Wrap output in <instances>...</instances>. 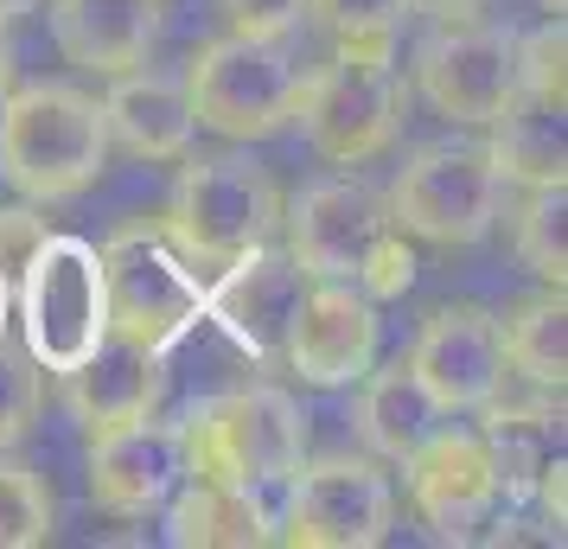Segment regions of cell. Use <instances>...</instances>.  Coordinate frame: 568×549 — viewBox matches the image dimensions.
Returning <instances> with one entry per match:
<instances>
[{"instance_id":"9c48e42d","label":"cell","mask_w":568,"mask_h":549,"mask_svg":"<svg viewBox=\"0 0 568 549\" xmlns=\"http://www.w3.org/2000/svg\"><path fill=\"white\" fill-rule=\"evenodd\" d=\"M505 211V173L486 141H428L389 185V217L422 243H479Z\"/></svg>"},{"instance_id":"f546056e","label":"cell","mask_w":568,"mask_h":549,"mask_svg":"<svg viewBox=\"0 0 568 549\" xmlns=\"http://www.w3.org/2000/svg\"><path fill=\"white\" fill-rule=\"evenodd\" d=\"M45 236V217L39 211H27V205H13V211H0V268L13 275L20 262H27V250Z\"/></svg>"},{"instance_id":"ba28073f","label":"cell","mask_w":568,"mask_h":549,"mask_svg":"<svg viewBox=\"0 0 568 549\" xmlns=\"http://www.w3.org/2000/svg\"><path fill=\"white\" fill-rule=\"evenodd\" d=\"M409 90L396 78V45H338L333 64L307 71L294 122L307 129L313 154L333 166H364L403 129Z\"/></svg>"},{"instance_id":"ac0fdd59","label":"cell","mask_w":568,"mask_h":549,"mask_svg":"<svg viewBox=\"0 0 568 549\" xmlns=\"http://www.w3.org/2000/svg\"><path fill=\"white\" fill-rule=\"evenodd\" d=\"M103 129L115 148H129L134 160H185L192 148V96H185V78H166V71H115L103 96Z\"/></svg>"},{"instance_id":"e575fe53","label":"cell","mask_w":568,"mask_h":549,"mask_svg":"<svg viewBox=\"0 0 568 549\" xmlns=\"http://www.w3.org/2000/svg\"><path fill=\"white\" fill-rule=\"evenodd\" d=\"M542 7H549V13H562V7H568V0H542Z\"/></svg>"},{"instance_id":"7402d4cb","label":"cell","mask_w":568,"mask_h":549,"mask_svg":"<svg viewBox=\"0 0 568 549\" xmlns=\"http://www.w3.org/2000/svg\"><path fill=\"white\" fill-rule=\"evenodd\" d=\"M491 129V166L505 173V185H556L568 173V141H562V109L556 103H537L517 90L511 103L498 109L486 122Z\"/></svg>"},{"instance_id":"5bb4252c","label":"cell","mask_w":568,"mask_h":549,"mask_svg":"<svg viewBox=\"0 0 568 549\" xmlns=\"http://www.w3.org/2000/svg\"><path fill=\"white\" fill-rule=\"evenodd\" d=\"M377 339H384V326H377L371 294H358L352 282H307L282 333V352L301 370V384L338 390V384H358L377 365Z\"/></svg>"},{"instance_id":"52a82bcc","label":"cell","mask_w":568,"mask_h":549,"mask_svg":"<svg viewBox=\"0 0 568 549\" xmlns=\"http://www.w3.org/2000/svg\"><path fill=\"white\" fill-rule=\"evenodd\" d=\"M103 294H109V333L173 352V345L205 319V275L199 262L180 256L166 224L134 217L103 243Z\"/></svg>"},{"instance_id":"1f68e13d","label":"cell","mask_w":568,"mask_h":549,"mask_svg":"<svg viewBox=\"0 0 568 549\" xmlns=\"http://www.w3.org/2000/svg\"><path fill=\"white\" fill-rule=\"evenodd\" d=\"M7 319H13V288H7V268H0V345H7Z\"/></svg>"},{"instance_id":"603a6c76","label":"cell","mask_w":568,"mask_h":549,"mask_svg":"<svg viewBox=\"0 0 568 549\" xmlns=\"http://www.w3.org/2000/svg\"><path fill=\"white\" fill-rule=\"evenodd\" d=\"M498 345H505V365L530 390H562V377H568V301H562V288L542 282L537 294L511 301V314L498 319Z\"/></svg>"},{"instance_id":"4dcf8cb0","label":"cell","mask_w":568,"mask_h":549,"mask_svg":"<svg viewBox=\"0 0 568 549\" xmlns=\"http://www.w3.org/2000/svg\"><path fill=\"white\" fill-rule=\"evenodd\" d=\"M479 543L491 549H517V543H562V530L556 523H542V518H491V530H479Z\"/></svg>"},{"instance_id":"836d02e7","label":"cell","mask_w":568,"mask_h":549,"mask_svg":"<svg viewBox=\"0 0 568 549\" xmlns=\"http://www.w3.org/2000/svg\"><path fill=\"white\" fill-rule=\"evenodd\" d=\"M13 90V52H7V39H0V96Z\"/></svg>"},{"instance_id":"44dd1931","label":"cell","mask_w":568,"mask_h":549,"mask_svg":"<svg viewBox=\"0 0 568 549\" xmlns=\"http://www.w3.org/2000/svg\"><path fill=\"white\" fill-rule=\"evenodd\" d=\"M440 421H447V409L428 396V384L409 370V358H396V365H371L358 377V428H364V441L377 447L384 460H409Z\"/></svg>"},{"instance_id":"d6986e66","label":"cell","mask_w":568,"mask_h":549,"mask_svg":"<svg viewBox=\"0 0 568 549\" xmlns=\"http://www.w3.org/2000/svg\"><path fill=\"white\" fill-rule=\"evenodd\" d=\"M52 39L78 71H134L160 39V0H52Z\"/></svg>"},{"instance_id":"6da1fadb","label":"cell","mask_w":568,"mask_h":549,"mask_svg":"<svg viewBox=\"0 0 568 549\" xmlns=\"http://www.w3.org/2000/svg\"><path fill=\"white\" fill-rule=\"evenodd\" d=\"M180 435H185V472L250 492L282 530L287 479L307 460V416H301L294 396L275 390V384H243V390L205 396V403L185 409Z\"/></svg>"},{"instance_id":"30bf717a","label":"cell","mask_w":568,"mask_h":549,"mask_svg":"<svg viewBox=\"0 0 568 549\" xmlns=\"http://www.w3.org/2000/svg\"><path fill=\"white\" fill-rule=\"evenodd\" d=\"M396 523V486L377 460L326 454L287 479L282 498V543L301 549H371Z\"/></svg>"},{"instance_id":"4316f807","label":"cell","mask_w":568,"mask_h":549,"mask_svg":"<svg viewBox=\"0 0 568 549\" xmlns=\"http://www.w3.org/2000/svg\"><path fill=\"white\" fill-rule=\"evenodd\" d=\"M517 90L537 96V103H556V109L568 103V32H562V13L517 39Z\"/></svg>"},{"instance_id":"8992f818","label":"cell","mask_w":568,"mask_h":549,"mask_svg":"<svg viewBox=\"0 0 568 549\" xmlns=\"http://www.w3.org/2000/svg\"><path fill=\"white\" fill-rule=\"evenodd\" d=\"M307 90L301 58L282 45V32H224L185 71L192 122L224 141H262L294 122Z\"/></svg>"},{"instance_id":"484cf974","label":"cell","mask_w":568,"mask_h":549,"mask_svg":"<svg viewBox=\"0 0 568 549\" xmlns=\"http://www.w3.org/2000/svg\"><path fill=\"white\" fill-rule=\"evenodd\" d=\"M415 0H307V20L333 32V45H396Z\"/></svg>"},{"instance_id":"cb8c5ba5","label":"cell","mask_w":568,"mask_h":549,"mask_svg":"<svg viewBox=\"0 0 568 549\" xmlns=\"http://www.w3.org/2000/svg\"><path fill=\"white\" fill-rule=\"evenodd\" d=\"M517 262L549 282V288H562L568 282V185H530V199L517 211Z\"/></svg>"},{"instance_id":"277c9868","label":"cell","mask_w":568,"mask_h":549,"mask_svg":"<svg viewBox=\"0 0 568 549\" xmlns=\"http://www.w3.org/2000/svg\"><path fill=\"white\" fill-rule=\"evenodd\" d=\"M160 224L180 243L185 262L224 268V262L250 256L262 243H275V231H282V185H275V173L250 154L185 160Z\"/></svg>"},{"instance_id":"d590c367","label":"cell","mask_w":568,"mask_h":549,"mask_svg":"<svg viewBox=\"0 0 568 549\" xmlns=\"http://www.w3.org/2000/svg\"><path fill=\"white\" fill-rule=\"evenodd\" d=\"M440 7H447V0H440Z\"/></svg>"},{"instance_id":"83f0119b","label":"cell","mask_w":568,"mask_h":549,"mask_svg":"<svg viewBox=\"0 0 568 549\" xmlns=\"http://www.w3.org/2000/svg\"><path fill=\"white\" fill-rule=\"evenodd\" d=\"M39 403H45V384H39V365L32 352H13L0 345V447H20L39 421Z\"/></svg>"},{"instance_id":"8fae6325","label":"cell","mask_w":568,"mask_h":549,"mask_svg":"<svg viewBox=\"0 0 568 549\" xmlns=\"http://www.w3.org/2000/svg\"><path fill=\"white\" fill-rule=\"evenodd\" d=\"M415 83L422 96L466 129H486L498 109L517 96V32L491 20H460L422 39L415 52Z\"/></svg>"},{"instance_id":"e0dca14e","label":"cell","mask_w":568,"mask_h":549,"mask_svg":"<svg viewBox=\"0 0 568 549\" xmlns=\"http://www.w3.org/2000/svg\"><path fill=\"white\" fill-rule=\"evenodd\" d=\"M160 396H166V352H148V345L122 339V333H103V345L83 365L64 370V403H71L83 435L154 416Z\"/></svg>"},{"instance_id":"d4e9b609","label":"cell","mask_w":568,"mask_h":549,"mask_svg":"<svg viewBox=\"0 0 568 549\" xmlns=\"http://www.w3.org/2000/svg\"><path fill=\"white\" fill-rule=\"evenodd\" d=\"M58 523L52 486L20 460H0V549H32L45 543Z\"/></svg>"},{"instance_id":"f1b7e54d","label":"cell","mask_w":568,"mask_h":549,"mask_svg":"<svg viewBox=\"0 0 568 549\" xmlns=\"http://www.w3.org/2000/svg\"><path fill=\"white\" fill-rule=\"evenodd\" d=\"M231 13V32H294L307 20V0H224Z\"/></svg>"},{"instance_id":"7c38bea8","label":"cell","mask_w":568,"mask_h":549,"mask_svg":"<svg viewBox=\"0 0 568 549\" xmlns=\"http://www.w3.org/2000/svg\"><path fill=\"white\" fill-rule=\"evenodd\" d=\"M403 472H409L415 511L440 543H473L505 505V486H498V467H491V447L479 428L440 421L435 435L403 460Z\"/></svg>"},{"instance_id":"ffe728a7","label":"cell","mask_w":568,"mask_h":549,"mask_svg":"<svg viewBox=\"0 0 568 549\" xmlns=\"http://www.w3.org/2000/svg\"><path fill=\"white\" fill-rule=\"evenodd\" d=\"M275 537H282L275 518L236 486L185 472L173 498H166V543L180 549H256V543H275Z\"/></svg>"},{"instance_id":"4fadbf2b","label":"cell","mask_w":568,"mask_h":549,"mask_svg":"<svg viewBox=\"0 0 568 549\" xmlns=\"http://www.w3.org/2000/svg\"><path fill=\"white\" fill-rule=\"evenodd\" d=\"M409 370L428 384L447 416H473L486 409L491 396L505 390V345H498V319L473 301H454V307H435L422 319V333L409 345Z\"/></svg>"},{"instance_id":"9a60e30c","label":"cell","mask_w":568,"mask_h":549,"mask_svg":"<svg viewBox=\"0 0 568 549\" xmlns=\"http://www.w3.org/2000/svg\"><path fill=\"white\" fill-rule=\"evenodd\" d=\"M180 479H185L180 421L134 416L122 428L90 435V498L103 511H115V518H148V511H160Z\"/></svg>"},{"instance_id":"3957f363","label":"cell","mask_w":568,"mask_h":549,"mask_svg":"<svg viewBox=\"0 0 568 549\" xmlns=\"http://www.w3.org/2000/svg\"><path fill=\"white\" fill-rule=\"evenodd\" d=\"M109 166L103 103L71 83H20L0 96V180L32 205L78 199Z\"/></svg>"},{"instance_id":"d6a6232c","label":"cell","mask_w":568,"mask_h":549,"mask_svg":"<svg viewBox=\"0 0 568 549\" xmlns=\"http://www.w3.org/2000/svg\"><path fill=\"white\" fill-rule=\"evenodd\" d=\"M32 7H39V0H0V27H7V20H20V13H32Z\"/></svg>"},{"instance_id":"2e32d148","label":"cell","mask_w":568,"mask_h":549,"mask_svg":"<svg viewBox=\"0 0 568 549\" xmlns=\"http://www.w3.org/2000/svg\"><path fill=\"white\" fill-rule=\"evenodd\" d=\"M307 268L294 256H275L268 243L250 250V256H236L217 268V282H205V314L231 333L243 352H256V358H275L282 352V333L294 307H301V294H307Z\"/></svg>"},{"instance_id":"7a4b0ae2","label":"cell","mask_w":568,"mask_h":549,"mask_svg":"<svg viewBox=\"0 0 568 549\" xmlns=\"http://www.w3.org/2000/svg\"><path fill=\"white\" fill-rule=\"evenodd\" d=\"M287 217V256L307 268L313 282H352L371 301H396L415 282V250L396 231L389 199L364 180H320L307 185Z\"/></svg>"},{"instance_id":"5b68a950","label":"cell","mask_w":568,"mask_h":549,"mask_svg":"<svg viewBox=\"0 0 568 549\" xmlns=\"http://www.w3.org/2000/svg\"><path fill=\"white\" fill-rule=\"evenodd\" d=\"M13 275H20L13 307H20V333H27L32 365L64 377V370L83 365V358L103 345V333H109L103 250L83 243V236L45 231Z\"/></svg>"}]
</instances>
